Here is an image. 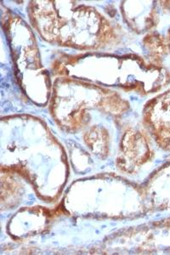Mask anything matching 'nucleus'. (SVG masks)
Instances as JSON below:
<instances>
[{
  "instance_id": "nucleus-1",
  "label": "nucleus",
  "mask_w": 170,
  "mask_h": 255,
  "mask_svg": "<svg viewBox=\"0 0 170 255\" xmlns=\"http://www.w3.org/2000/svg\"><path fill=\"white\" fill-rule=\"evenodd\" d=\"M26 11L40 38L55 46L93 51L118 46L125 37L113 19L78 1H32Z\"/></svg>"
},
{
  "instance_id": "nucleus-4",
  "label": "nucleus",
  "mask_w": 170,
  "mask_h": 255,
  "mask_svg": "<svg viewBox=\"0 0 170 255\" xmlns=\"http://www.w3.org/2000/svg\"><path fill=\"white\" fill-rule=\"evenodd\" d=\"M165 39H166V44H167L168 51L170 53V27L168 31L167 35L165 36Z\"/></svg>"
},
{
  "instance_id": "nucleus-2",
  "label": "nucleus",
  "mask_w": 170,
  "mask_h": 255,
  "mask_svg": "<svg viewBox=\"0 0 170 255\" xmlns=\"http://www.w3.org/2000/svg\"><path fill=\"white\" fill-rule=\"evenodd\" d=\"M155 1H126L120 5L122 17L133 32L142 34L152 32L159 22Z\"/></svg>"
},
{
  "instance_id": "nucleus-3",
  "label": "nucleus",
  "mask_w": 170,
  "mask_h": 255,
  "mask_svg": "<svg viewBox=\"0 0 170 255\" xmlns=\"http://www.w3.org/2000/svg\"><path fill=\"white\" fill-rule=\"evenodd\" d=\"M146 119L157 142L170 151V90L149 105Z\"/></svg>"
}]
</instances>
